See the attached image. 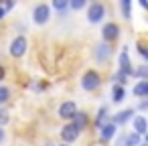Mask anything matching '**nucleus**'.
Here are the masks:
<instances>
[{
    "label": "nucleus",
    "mask_w": 148,
    "mask_h": 146,
    "mask_svg": "<svg viewBox=\"0 0 148 146\" xmlns=\"http://www.w3.org/2000/svg\"><path fill=\"white\" fill-rule=\"evenodd\" d=\"M120 12L126 21L132 19V0H120Z\"/></svg>",
    "instance_id": "17"
},
{
    "label": "nucleus",
    "mask_w": 148,
    "mask_h": 146,
    "mask_svg": "<svg viewBox=\"0 0 148 146\" xmlns=\"http://www.w3.org/2000/svg\"><path fill=\"white\" fill-rule=\"evenodd\" d=\"M14 6H16V0H0V8H4L6 14H8Z\"/></svg>",
    "instance_id": "24"
},
{
    "label": "nucleus",
    "mask_w": 148,
    "mask_h": 146,
    "mask_svg": "<svg viewBox=\"0 0 148 146\" xmlns=\"http://www.w3.org/2000/svg\"><path fill=\"white\" fill-rule=\"evenodd\" d=\"M57 146H69V144H63V142H61V144H57Z\"/></svg>",
    "instance_id": "32"
},
{
    "label": "nucleus",
    "mask_w": 148,
    "mask_h": 146,
    "mask_svg": "<svg viewBox=\"0 0 148 146\" xmlns=\"http://www.w3.org/2000/svg\"><path fill=\"white\" fill-rule=\"evenodd\" d=\"M2 19H6V10H4V8H0V21H2Z\"/></svg>",
    "instance_id": "31"
},
{
    "label": "nucleus",
    "mask_w": 148,
    "mask_h": 146,
    "mask_svg": "<svg viewBox=\"0 0 148 146\" xmlns=\"http://www.w3.org/2000/svg\"><path fill=\"white\" fill-rule=\"evenodd\" d=\"M10 87L8 85H0V106H4V104H8L10 101Z\"/></svg>",
    "instance_id": "20"
},
{
    "label": "nucleus",
    "mask_w": 148,
    "mask_h": 146,
    "mask_svg": "<svg viewBox=\"0 0 148 146\" xmlns=\"http://www.w3.org/2000/svg\"><path fill=\"white\" fill-rule=\"evenodd\" d=\"M51 8L57 12H67L69 10V0H51Z\"/></svg>",
    "instance_id": "19"
},
{
    "label": "nucleus",
    "mask_w": 148,
    "mask_h": 146,
    "mask_svg": "<svg viewBox=\"0 0 148 146\" xmlns=\"http://www.w3.org/2000/svg\"><path fill=\"white\" fill-rule=\"evenodd\" d=\"M134 114H136V110H134V108H126V110H122V112L114 114L110 122H112V124H116V126H124L126 122H130V120L134 118Z\"/></svg>",
    "instance_id": "12"
},
{
    "label": "nucleus",
    "mask_w": 148,
    "mask_h": 146,
    "mask_svg": "<svg viewBox=\"0 0 148 146\" xmlns=\"http://www.w3.org/2000/svg\"><path fill=\"white\" fill-rule=\"evenodd\" d=\"M136 110H138V112H146V110H148V101H146V99H140V104H138Z\"/></svg>",
    "instance_id": "27"
},
{
    "label": "nucleus",
    "mask_w": 148,
    "mask_h": 146,
    "mask_svg": "<svg viewBox=\"0 0 148 146\" xmlns=\"http://www.w3.org/2000/svg\"><path fill=\"white\" fill-rule=\"evenodd\" d=\"M8 122H10V114H8L4 108H0V128H4Z\"/></svg>",
    "instance_id": "25"
},
{
    "label": "nucleus",
    "mask_w": 148,
    "mask_h": 146,
    "mask_svg": "<svg viewBox=\"0 0 148 146\" xmlns=\"http://www.w3.org/2000/svg\"><path fill=\"white\" fill-rule=\"evenodd\" d=\"M33 23L37 25V27H45L49 21H51V6L47 4V2H41V4H37L35 8H33Z\"/></svg>",
    "instance_id": "3"
},
{
    "label": "nucleus",
    "mask_w": 148,
    "mask_h": 146,
    "mask_svg": "<svg viewBox=\"0 0 148 146\" xmlns=\"http://www.w3.org/2000/svg\"><path fill=\"white\" fill-rule=\"evenodd\" d=\"M140 146H148V144H144V142H142V144H140Z\"/></svg>",
    "instance_id": "33"
},
{
    "label": "nucleus",
    "mask_w": 148,
    "mask_h": 146,
    "mask_svg": "<svg viewBox=\"0 0 148 146\" xmlns=\"http://www.w3.org/2000/svg\"><path fill=\"white\" fill-rule=\"evenodd\" d=\"M112 55H114V49H112V45L110 43H97L95 45V49H93V61L95 63H99V65H106V63H110V59H112Z\"/></svg>",
    "instance_id": "4"
},
{
    "label": "nucleus",
    "mask_w": 148,
    "mask_h": 146,
    "mask_svg": "<svg viewBox=\"0 0 148 146\" xmlns=\"http://www.w3.org/2000/svg\"><path fill=\"white\" fill-rule=\"evenodd\" d=\"M132 77H138V79H148V65H138V67H134Z\"/></svg>",
    "instance_id": "21"
},
{
    "label": "nucleus",
    "mask_w": 148,
    "mask_h": 146,
    "mask_svg": "<svg viewBox=\"0 0 148 146\" xmlns=\"http://www.w3.org/2000/svg\"><path fill=\"white\" fill-rule=\"evenodd\" d=\"M106 14H108V8H106V4L101 2V0H95V2H89V4H87L85 19H87L89 25H99V23H103Z\"/></svg>",
    "instance_id": "1"
},
{
    "label": "nucleus",
    "mask_w": 148,
    "mask_h": 146,
    "mask_svg": "<svg viewBox=\"0 0 148 146\" xmlns=\"http://www.w3.org/2000/svg\"><path fill=\"white\" fill-rule=\"evenodd\" d=\"M138 4H140L142 8H148V0H138Z\"/></svg>",
    "instance_id": "30"
},
{
    "label": "nucleus",
    "mask_w": 148,
    "mask_h": 146,
    "mask_svg": "<svg viewBox=\"0 0 148 146\" xmlns=\"http://www.w3.org/2000/svg\"><path fill=\"white\" fill-rule=\"evenodd\" d=\"M126 99V87L124 85H112V101L114 104H122Z\"/></svg>",
    "instance_id": "16"
},
{
    "label": "nucleus",
    "mask_w": 148,
    "mask_h": 146,
    "mask_svg": "<svg viewBox=\"0 0 148 146\" xmlns=\"http://www.w3.org/2000/svg\"><path fill=\"white\" fill-rule=\"evenodd\" d=\"M6 140V132H4V128H0V144H2Z\"/></svg>",
    "instance_id": "29"
},
{
    "label": "nucleus",
    "mask_w": 148,
    "mask_h": 146,
    "mask_svg": "<svg viewBox=\"0 0 148 146\" xmlns=\"http://www.w3.org/2000/svg\"><path fill=\"white\" fill-rule=\"evenodd\" d=\"M59 136H61L63 144H69V146H71V144H73V142H75L79 136H81V132H79V130H77V128H75L71 122H67V124H65V126L59 130Z\"/></svg>",
    "instance_id": "9"
},
{
    "label": "nucleus",
    "mask_w": 148,
    "mask_h": 146,
    "mask_svg": "<svg viewBox=\"0 0 148 146\" xmlns=\"http://www.w3.org/2000/svg\"><path fill=\"white\" fill-rule=\"evenodd\" d=\"M97 134H99L101 144H108L112 138H116V136H118V126H116V124H112V122L108 120V122H103L101 126H97Z\"/></svg>",
    "instance_id": "8"
},
{
    "label": "nucleus",
    "mask_w": 148,
    "mask_h": 146,
    "mask_svg": "<svg viewBox=\"0 0 148 146\" xmlns=\"http://www.w3.org/2000/svg\"><path fill=\"white\" fill-rule=\"evenodd\" d=\"M112 79H114V83H116V85H126V83H128V75H124L122 71H116Z\"/></svg>",
    "instance_id": "23"
},
{
    "label": "nucleus",
    "mask_w": 148,
    "mask_h": 146,
    "mask_svg": "<svg viewBox=\"0 0 148 146\" xmlns=\"http://www.w3.org/2000/svg\"><path fill=\"white\" fill-rule=\"evenodd\" d=\"M71 124L79 130V132H83L85 128H87V124H89V116L85 114V112H81V110H77L75 112V116L71 118Z\"/></svg>",
    "instance_id": "14"
},
{
    "label": "nucleus",
    "mask_w": 148,
    "mask_h": 146,
    "mask_svg": "<svg viewBox=\"0 0 148 146\" xmlns=\"http://www.w3.org/2000/svg\"><path fill=\"white\" fill-rule=\"evenodd\" d=\"M101 39H103V43H112V41L120 39V25L114 21L103 23L101 25Z\"/></svg>",
    "instance_id": "6"
},
{
    "label": "nucleus",
    "mask_w": 148,
    "mask_h": 146,
    "mask_svg": "<svg viewBox=\"0 0 148 146\" xmlns=\"http://www.w3.org/2000/svg\"><path fill=\"white\" fill-rule=\"evenodd\" d=\"M132 132L134 134H138V136H146V132H148V122H146V118L142 116V114H136L134 118H132Z\"/></svg>",
    "instance_id": "11"
},
{
    "label": "nucleus",
    "mask_w": 148,
    "mask_h": 146,
    "mask_svg": "<svg viewBox=\"0 0 148 146\" xmlns=\"http://www.w3.org/2000/svg\"><path fill=\"white\" fill-rule=\"evenodd\" d=\"M140 144H142V136H138L134 132L122 134L120 140H118V146H140Z\"/></svg>",
    "instance_id": "13"
},
{
    "label": "nucleus",
    "mask_w": 148,
    "mask_h": 146,
    "mask_svg": "<svg viewBox=\"0 0 148 146\" xmlns=\"http://www.w3.org/2000/svg\"><path fill=\"white\" fill-rule=\"evenodd\" d=\"M108 118H110V110H108V106H101L95 114V126H101L103 122H108Z\"/></svg>",
    "instance_id": "18"
},
{
    "label": "nucleus",
    "mask_w": 148,
    "mask_h": 146,
    "mask_svg": "<svg viewBox=\"0 0 148 146\" xmlns=\"http://www.w3.org/2000/svg\"><path fill=\"white\" fill-rule=\"evenodd\" d=\"M136 49H138V55H140L144 61H148V51H146V45H144L142 41H138V43H136Z\"/></svg>",
    "instance_id": "26"
},
{
    "label": "nucleus",
    "mask_w": 148,
    "mask_h": 146,
    "mask_svg": "<svg viewBox=\"0 0 148 146\" xmlns=\"http://www.w3.org/2000/svg\"><path fill=\"white\" fill-rule=\"evenodd\" d=\"M132 93L138 99H146L148 97V79H138V83L132 87Z\"/></svg>",
    "instance_id": "15"
},
{
    "label": "nucleus",
    "mask_w": 148,
    "mask_h": 146,
    "mask_svg": "<svg viewBox=\"0 0 148 146\" xmlns=\"http://www.w3.org/2000/svg\"><path fill=\"white\" fill-rule=\"evenodd\" d=\"M118 71H122V73L128 75V77H132V73H134V65H132V61H130L128 47H122V51H120V55H118Z\"/></svg>",
    "instance_id": "7"
},
{
    "label": "nucleus",
    "mask_w": 148,
    "mask_h": 146,
    "mask_svg": "<svg viewBox=\"0 0 148 146\" xmlns=\"http://www.w3.org/2000/svg\"><path fill=\"white\" fill-rule=\"evenodd\" d=\"M89 0H69V10H83Z\"/></svg>",
    "instance_id": "22"
},
{
    "label": "nucleus",
    "mask_w": 148,
    "mask_h": 146,
    "mask_svg": "<svg viewBox=\"0 0 148 146\" xmlns=\"http://www.w3.org/2000/svg\"><path fill=\"white\" fill-rule=\"evenodd\" d=\"M79 85H81L83 91H89V93L95 91V89H99V85H101V75H99V71H95V69H87V71L83 73Z\"/></svg>",
    "instance_id": "2"
},
{
    "label": "nucleus",
    "mask_w": 148,
    "mask_h": 146,
    "mask_svg": "<svg viewBox=\"0 0 148 146\" xmlns=\"http://www.w3.org/2000/svg\"><path fill=\"white\" fill-rule=\"evenodd\" d=\"M75 112H77V104L71 101V99H67V101H61V104H59L57 116H59L61 120H65V122H71V118L75 116Z\"/></svg>",
    "instance_id": "10"
},
{
    "label": "nucleus",
    "mask_w": 148,
    "mask_h": 146,
    "mask_svg": "<svg viewBox=\"0 0 148 146\" xmlns=\"http://www.w3.org/2000/svg\"><path fill=\"white\" fill-rule=\"evenodd\" d=\"M4 77H6V69H4V65H0V85H2Z\"/></svg>",
    "instance_id": "28"
},
{
    "label": "nucleus",
    "mask_w": 148,
    "mask_h": 146,
    "mask_svg": "<svg viewBox=\"0 0 148 146\" xmlns=\"http://www.w3.org/2000/svg\"><path fill=\"white\" fill-rule=\"evenodd\" d=\"M27 49H29V41H27V37H25V35H16V37L10 41L8 53H10V57L18 59V57H25Z\"/></svg>",
    "instance_id": "5"
}]
</instances>
